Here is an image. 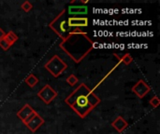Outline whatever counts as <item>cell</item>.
Returning <instances> with one entry per match:
<instances>
[{
  "label": "cell",
  "instance_id": "8fae6325",
  "mask_svg": "<svg viewBox=\"0 0 160 134\" xmlns=\"http://www.w3.org/2000/svg\"><path fill=\"white\" fill-rule=\"evenodd\" d=\"M68 10L69 15H72L71 17H75V15H85L88 12L86 6H69Z\"/></svg>",
  "mask_w": 160,
  "mask_h": 134
},
{
  "label": "cell",
  "instance_id": "ba28073f",
  "mask_svg": "<svg viewBox=\"0 0 160 134\" xmlns=\"http://www.w3.org/2000/svg\"><path fill=\"white\" fill-rule=\"evenodd\" d=\"M89 24L88 18L86 17H69L68 18V26L70 29L87 27Z\"/></svg>",
  "mask_w": 160,
  "mask_h": 134
},
{
  "label": "cell",
  "instance_id": "d6986e66",
  "mask_svg": "<svg viewBox=\"0 0 160 134\" xmlns=\"http://www.w3.org/2000/svg\"><path fill=\"white\" fill-rule=\"evenodd\" d=\"M5 36H6V32H5L2 28H0V40L3 39Z\"/></svg>",
  "mask_w": 160,
  "mask_h": 134
},
{
  "label": "cell",
  "instance_id": "8992f818",
  "mask_svg": "<svg viewBox=\"0 0 160 134\" xmlns=\"http://www.w3.org/2000/svg\"><path fill=\"white\" fill-rule=\"evenodd\" d=\"M132 92L137 95L140 99L144 98L150 91H151V87L143 80L140 79L131 89Z\"/></svg>",
  "mask_w": 160,
  "mask_h": 134
},
{
  "label": "cell",
  "instance_id": "9c48e42d",
  "mask_svg": "<svg viewBox=\"0 0 160 134\" xmlns=\"http://www.w3.org/2000/svg\"><path fill=\"white\" fill-rule=\"evenodd\" d=\"M36 113V111L29 105V104H24L20 110H19V112L17 113V118H19V119H21V121L22 122V123H24L25 121H27L34 114Z\"/></svg>",
  "mask_w": 160,
  "mask_h": 134
},
{
  "label": "cell",
  "instance_id": "277c9868",
  "mask_svg": "<svg viewBox=\"0 0 160 134\" xmlns=\"http://www.w3.org/2000/svg\"><path fill=\"white\" fill-rule=\"evenodd\" d=\"M44 68L53 77H58L68 69V64L58 55H54L45 63Z\"/></svg>",
  "mask_w": 160,
  "mask_h": 134
},
{
  "label": "cell",
  "instance_id": "30bf717a",
  "mask_svg": "<svg viewBox=\"0 0 160 134\" xmlns=\"http://www.w3.org/2000/svg\"><path fill=\"white\" fill-rule=\"evenodd\" d=\"M112 126L113 127V129L119 132L122 133L128 127V121L121 116H118L112 122Z\"/></svg>",
  "mask_w": 160,
  "mask_h": 134
},
{
  "label": "cell",
  "instance_id": "5b68a950",
  "mask_svg": "<svg viewBox=\"0 0 160 134\" xmlns=\"http://www.w3.org/2000/svg\"><path fill=\"white\" fill-rule=\"evenodd\" d=\"M58 93L55 90H53L50 85H45L38 92V97L46 104H50L56 97Z\"/></svg>",
  "mask_w": 160,
  "mask_h": 134
},
{
  "label": "cell",
  "instance_id": "52a82bcc",
  "mask_svg": "<svg viewBox=\"0 0 160 134\" xmlns=\"http://www.w3.org/2000/svg\"><path fill=\"white\" fill-rule=\"evenodd\" d=\"M44 119L38 114V112H36L27 121H25L23 124L32 132H36L43 124H44Z\"/></svg>",
  "mask_w": 160,
  "mask_h": 134
},
{
  "label": "cell",
  "instance_id": "7c38bea8",
  "mask_svg": "<svg viewBox=\"0 0 160 134\" xmlns=\"http://www.w3.org/2000/svg\"><path fill=\"white\" fill-rule=\"evenodd\" d=\"M113 55H114L121 62H123V63L126 64V65H129V64L133 62V58H132V56H131L129 53H125L124 55L120 56V55H118L117 53L114 52Z\"/></svg>",
  "mask_w": 160,
  "mask_h": 134
},
{
  "label": "cell",
  "instance_id": "2e32d148",
  "mask_svg": "<svg viewBox=\"0 0 160 134\" xmlns=\"http://www.w3.org/2000/svg\"><path fill=\"white\" fill-rule=\"evenodd\" d=\"M149 104H151V106L153 108H158L160 104V100L158 96H154L150 101H149Z\"/></svg>",
  "mask_w": 160,
  "mask_h": 134
},
{
  "label": "cell",
  "instance_id": "3957f363",
  "mask_svg": "<svg viewBox=\"0 0 160 134\" xmlns=\"http://www.w3.org/2000/svg\"><path fill=\"white\" fill-rule=\"evenodd\" d=\"M49 27L63 40H65L68 35L71 33L72 29L68 26V19L66 15V9L60 11V13L50 22Z\"/></svg>",
  "mask_w": 160,
  "mask_h": 134
},
{
  "label": "cell",
  "instance_id": "4fadbf2b",
  "mask_svg": "<svg viewBox=\"0 0 160 134\" xmlns=\"http://www.w3.org/2000/svg\"><path fill=\"white\" fill-rule=\"evenodd\" d=\"M24 82H25L30 88H34L35 86L38 85V78L34 74H30V75L24 79Z\"/></svg>",
  "mask_w": 160,
  "mask_h": 134
},
{
  "label": "cell",
  "instance_id": "e0dca14e",
  "mask_svg": "<svg viewBox=\"0 0 160 134\" xmlns=\"http://www.w3.org/2000/svg\"><path fill=\"white\" fill-rule=\"evenodd\" d=\"M11 47V45L8 43V41L4 37L3 39L0 40V48L3 49V50H8L9 48Z\"/></svg>",
  "mask_w": 160,
  "mask_h": 134
},
{
  "label": "cell",
  "instance_id": "9a60e30c",
  "mask_svg": "<svg viewBox=\"0 0 160 134\" xmlns=\"http://www.w3.org/2000/svg\"><path fill=\"white\" fill-rule=\"evenodd\" d=\"M66 81H67V83H68L69 86H71V87H74L76 84H78V82H79V79H78V77H77L75 75H70V76H68L67 77Z\"/></svg>",
  "mask_w": 160,
  "mask_h": 134
},
{
  "label": "cell",
  "instance_id": "ac0fdd59",
  "mask_svg": "<svg viewBox=\"0 0 160 134\" xmlns=\"http://www.w3.org/2000/svg\"><path fill=\"white\" fill-rule=\"evenodd\" d=\"M21 7H22V9L23 11L29 12V11L33 8V5H32L29 1H25V2H23V3L22 4Z\"/></svg>",
  "mask_w": 160,
  "mask_h": 134
},
{
  "label": "cell",
  "instance_id": "7a4b0ae2",
  "mask_svg": "<svg viewBox=\"0 0 160 134\" xmlns=\"http://www.w3.org/2000/svg\"><path fill=\"white\" fill-rule=\"evenodd\" d=\"M95 43L83 31L82 33H70L63 40L59 48L76 63H80L94 49Z\"/></svg>",
  "mask_w": 160,
  "mask_h": 134
},
{
  "label": "cell",
  "instance_id": "6da1fadb",
  "mask_svg": "<svg viewBox=\"0 0 160 134\" xmlns=\"http://www.w3.org/2000/svg\"><path fill=\"white\" fill-rule=\"evenodd\" d=\"M65 103L81 118H85L101 103V100L88 86L82 83L66 98Z\"/></svg>",
  "mask_w": 160,
  "mask_h": 134
},
{
  "label": "cell",
  "instance_id": "5bb4252c",
  "mask_svg": "<svg viewBox=\"0 0 160 134\" xmlns=\"http://www.w3.org/2000/svg\"><path fill=\"white\" fill-rule=\"evenodd\" d=\"M5 38L8 41V43L12 46L17 40H18V35L14 33V32H12V31H9V32H8V33H6V36H5Z\"/></svg>",
  "mask_w": 160,
  "mask_h": 134
}]
</instances>
